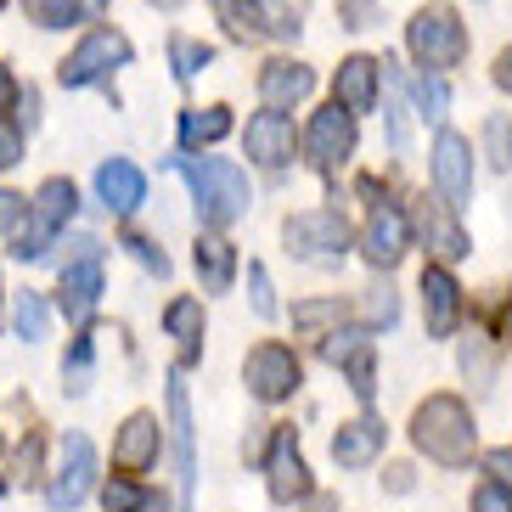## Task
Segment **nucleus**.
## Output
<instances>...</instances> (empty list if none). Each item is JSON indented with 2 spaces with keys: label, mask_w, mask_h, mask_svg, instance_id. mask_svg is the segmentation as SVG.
Here are the masks:
<instances>
[{
  "label": "nucleus",
  "mask_w": 512,
  "mask_h": 512,
  "mask_svg": "<svg viewBox=\"0 0 512 512\" xmlns=\"http://www.w3.org/2000/svg\"><path fill=\"white\" fill-rule=\"evenodd\" d=\"M417 107H422V119H445V107H451V91H445V79L434 74H417Z\"/></svg>",
  "instance_id": "2f4dec72"
},
{
  "label": "nucleus",
  "mask_w": 512,
  "mask_h": 512,
  "mask_svg": "<svg viewBox=\"0 0 512 512\" xmlns=\"http://www.w3.org/2000/svg\"><path fill=\"white\" fill-rule=\"evenodd\" d=\"M394 316H400V299H394L389 287H377V293H372V321H383V327H389Z\"/></svg>",
  "instance_id": "c03bdc74"
},
{
  "label": "nucleus",
  "mask_w": 512,
  "mask_h": 512,
  "mask_svg": "<svg viewBox=\"0 0 512 512\" xmlns=\"http://www.w3.org/2000/svg\"><path fill=\"white\" fill-rule=\"evenodd\" d=\"M23 12H29L40 29H68V23H79L85 0H23Z\"/></svg>",
  "instance_id": "c756f323"
},
{
  "label": "nucleus",
  "mask_w": 512,
  "mask_h": 512,
  "mask_svg": "<svg viewBox=\"0 0 512 512\" xmlns=\"http://www.w3.org/2000/svg\"><path fill=\"white\" fill-rule=\"evenodd\" d=\"M411 439L417 451L439 467H467L473 462V445H479V428H473V411L456 400V394H428L411 417Z\"/></svg>",
  "instance_id": "f03ea898"
},
{
  "label": "nucleus",
  "mask_w": 512,
  "mask_h": 512,
  "mask_svg": "<svg viewBox=\"0 0 512 512\" xmlns=\"http://www.w3.org/2000/svg\"><path fill=\"white\" fill-rule=\"evenodd\" d=\"M175 175L192 186L197 220H203L209 231L242 220V214H248V203H254V192H248V175H242L237 164H226V158H175Z\"/></svg>",
  "instance_id": "f257e3e1"
},
{
  "label": "nucleus",
  "mask_w": 512,
  "mask_h": 512,
  "mask_svg": "<svg viewBox=\"0 0 512 512\" xmlns=\"http://www.w3.org/2000/svg\"><path fill=\"white\" fill-rule=\"evenodd\" d=\"M282 237H287V254H299V259H344V248H349L344 214H332V209L293 214L282 226Z\"/></svg>",
  "instance_id": "423d86ee"
},
{
  "label": "nucleus",
  "mask_w": 512,
  "mask_h": 512,
  "mask_svg": "<svg viewBox=\"0 0 512 512\" xmlns=\"http://www.w3.org/2000/svg\"><path fill=\"white\" fill-rule=\"evenodd\" d=\"M102 299V242L85 237L74 265H62V316L68 321H85Z\"/></svg>",
  "instance_id": "9b49d317"
},
{
  "label": "nucleus",
  "mask_w": 512,
  "mask_h": 512,
  "mask_svg": "<svg viewBox=\"0 0 512 512\" xmlns=\"http://www.w3.org/2000/svg\"><path fill=\"white\" fill-rule=\"evenodd\" d=\"M389 85H394V79H389ZM389 141H394V152L411 147V107H406V96H400V85L389 91Z\"/></svg>",
  "instance_id": "72a5a7b5"
},
{
  "label": "nucleus",
  "mask_w": 512,
  "mask_h": 512,
  "mask_svg": "<svg viewBox=\"0 0 512 512\" xmlns=\"http://www.w3.org/2000/svg\"><path fill=\"white\" fill-rule=\"evenodd\" d=\"M338 316H344V304H338V299H321V304H299V310H293V327L316 332V327H327V321H338Z\"/></svg>",
  "instance_id": "c9c22d12"
},
{
  "label": "nucleus",
  "mask_w": 512,
  "mask_h": 512,
  "mask_svg": "<svg viewBox=\"0 0 512 512\" xmlns=\"http://www.w3.org/2000/svg\"><path fill=\"white\" fill-rule=\"evenodd\" d=\"M158 6H181V0H158Z\"/></svg>",
  "instance_id": "8fccbe9b"
},
{
  "label": "nucleus",
  "mask_w": 512,
  "mask_h": 512,
  "mask_svg": "<svg viewBox=\"0 0 512 512\" xmlns=\"http://www.w3.org/2000/svg\"><path fill=\"white\" fill-rule=\"evenodd\" d=\"M434 186L445 192L451 209L473 197V147L456 130H439V141H434Z\"/></svg>",
  "instance_id": "4468645a"
},
{
  "label": "nucleus",
  "mask_w": 512,
  "mask_h": 512,
  "mask_svg": "<svg viewBox=\"0 0 512 512\" xmlns=\"http://www.w3.org/2000/svg\"><path fill=\"white\" fill-rule=\"evenodd\" d=\"M422 316H428V332L434 338H451L456 321H462V287L445 265H428L422 271Z\"/></svg>",
  "instance_id": "a211bd4d"
},
{
  "label": "nucleus",
  "mask_w": 512,
  "mask_h": 512,
  "mask_svg": "<svg viewBox=\"0 0 512 512\" xmlns=\"http://www.w3.org/2000/svg\"><path fill=\"white\" fill-rule=\"evenodd\" d=\"M304 152H310V164H316V169H338L349 152H355V113L338 107V102H327L316 119H310Z\"/></svg>",
  "instance_id": "9d476101"
},
{
  "label": "nucleus",
  "mask_w": 512,
  "mask_h": 512,
  "mask_svg": "<svg viewBox=\"0 0 512 512\" xmlns=\"http://www.w3.org/2000/svg\"><path fill=\"white\" fill-rule=\"evenodd\" d=\"M17 226H23V197L0 192V231H17Z\"/></svg>",
  "instance_id": "37998d69"
},
{
  "label": "nucleus",
  "mask_w": 512,
  "mask_h": 512,
  "mask_svg": "<svg viewBox=\"0 0 512 512\" xmlns=\"http://www.w3.org/2000/svg\"><path fill=\"white\" fill-rule=\"evenodd\" d=\"M231 130V113L226 107H192V113H181V147H214V141Z\"/></svg>",
  "instance_id": "a878e982"
},
{
  "label": "nucleus",
  "mask_w": 512,
  "mask_h": 512,
  "mask_svg": "<svg viewBox=\"0 0 512 512\" xmlns=\"http://www.w3.org/2000/svg\"><path fill=\"white\" fill-rule=\"evenodd\" d=\"M377 74H383V62H372V57L338 62V79H332V102L349 107V113H372V107H377Z\"/></svg>",
  "instance_id": "aec40b11"
},
{
  "label": "nucleus",
  "mask_w": 512,
  "mask_h": 512,
  "mask_svg": "<svg viewBox=\"0 0 512 512\" xmlns=\"http://www.w3.org/2000/svg\"><path fill=\"white\" fill-rule=\"evenodd\" d=\"M0 6H6V0H0Z\"/></svg>",
  "instance_id": "3c124183"
},
{
  "label": "nucleus",
  "mask_w": 512,
  "mask_h": 512,
  "mask_svg": "<svg viewBox=\"0 0 512 512\" xmlns=\"http://www.w3.org/2000/svg\"><path fill=\"white\" fill-rule=\"evenodd\" d=\"M220 17L231 23L237 40H259V34L293 40V34H299V17H293L287 0H220Z\"/></svg>",
  "instance_id": "1a4fd4ad"
},
{
  "label": "nucleus",
  "mask_w": 512,
  "mask_h": 512,
  "mask_svg": "<svg viewBox=\"0 0 512 512\" xmlns=\"http://www.w3.org/2000/svg\"><path fill=\"white\" fill-rule=\"evenodd\" d=\"M164 327H169V338H181L186 361H192L197 349H203V304H197V299H175L164 310Z\"/></svg>",
  "instance_id": "bb28decb"
},
{
  "label": "nucleus",
  "mask_w": 512,
  "mask_h": 512,
  "mask_svg": "<svg viewBox=\"0 0 512 512\" xmlns=\"http://www.w3.org/2000/svg\"><path fill=\"white\" fill-rule=\"evenodd\" d=\"M389 490H411V467H389Z\"/></svg>",
  "instance_id": "09e8293b"
},
{
  "label": "nucleus",
  "mask_w": 512,
  "mask_h": 512,
  "mask_svg": "<svg viewBox=\"0 0 512 512\" xmlns=\"http://www.w3.org/2000/svg\"><path fill=\"white\" fill-rule=\"evenodd\" d=\"M484 467H490V473H496L501 484H512V445H501V451H490V456H484Z\"/></svg>",
  "instance_id": "a18cd8bd"
},
{
  "label": "nucleus",
  "mask_w": 512,
  "mask_h": 512,
  "mask_svg": "<svg viewBox=\"0 0 512 512\" xmlns=\"http://www.w3.org/2000/svg\"><path fill=\"white\" fill-rule=\"evenodd\" d=\"M248 282H254V310L271 321L276 316V299H271V276H265V265H248Z\"/></svg>",
  "instance_id": "ea45409f"
},
{
  "label": "nucleus",
  "mask_w": 512,
  "mask_h": 512,
  "mask_svg": "<svg viewBox=\"0 0 512 512\" xmlns=\"http://www.w3.org/2000/svg\"><path fill=\"white\" fill-rule=\"evenodd\" d=\"M169 428H175V479H181V512H192L197 451H192V394H186L181 372H169Z\"/></svg>",
  "instance_id": "f8f14e48"
},
{
  "label": "nucleus",
  "mask_w": 512,
  "mask_h": 512,
  "mask_svg": "<svg viewBox=\"0 0 512 512\" xmlns=\"http://www.w3.org/2000/svg\"><path fill=\"white\" fill-rule=\"evenodd\" d=\"M124 248H130V254L141 259V265H147V271H158V276H169V259H164V248H152L147 237H124Z\"/></svg>",
  "instance_id": "a19ab883"
},
{
  "label": "nucleus",
  "mask_w": 512,
  "mask_h": 512,
  "mask_svg": "<svg viewBox=\"0 0 512 512\" xmlns=\"http://www.w3.org/2000/svg\"><path fill=\"white\" fill-rule=\"evenodd\" d=\"M321 355H327L332 366H344L349 372V389H355V400H372V332L349 327V332H327V344H321Z\"/></svg>",
  "instance_id": "dca6fc26"
},
{
  "label": "nucleus",
  "mask_w": 512,
  "mask_h": 512,
  "mask_svg": "<svg viewBox=\"0 0 512 512\" xmlns=\"http://www.w3.org/2000/svg\"><path fill=\"white\" fill-rule=\"evenodd\" d=\"M158 439H164L158 417H152V411H136V417L124 422L119 445H113V462H119L124 473H147V467L158 462Z\"/></svg>",
  "instance_id": "4be33fe9"
},
{
  "label": "nucleus",
  "mask_w": 512,
  "mask_h": 512,
  "mask_svg": "<svg viewBox=\"0 0 512 512\" xmlns=\"http://www.w3.org/2000/svg\"><path fill=\"white\" fill-rule=\"evenodd\" d=\"M12 327H17V338L23 344H40L51 332V310H46V299L40 293H17V304H12Z\"/></svg>",
  "instance_id": "cd10ccee"
},
{
  "label": "nucleus",
  "mask_w": 512,
  "mask_h": 512,
  "mask_svg": "<svg viewBox=\"0 0 512 512\" xmlns=\"http://www.w3.org/2000/svg\"><path fill=\"white\" fill-rule=\"evenodd\" d=\"M299 355L287 344H259L248 361H242V383H248V394L254 400H265V406H276V400H287V394L299 389Z\"/></svg>",
  "instance_id": "6e6552de"
},
{
  "label": "nucleus",
  "mask_w": 512,
  "mask_h": 512,
  "mask_svg": "<svg viewBox=\"0 0 512 512\" xmlns=\"http://www.w3.org/2000/svg\"><path fill=\"white\" fill-rule=\"evenodd\" d=\"M417 231H422V242H428L439 259H467V231L456 226L451 203H422V209H417Z\"/></svg>",
  "instance_id": "b1692460"
},
{
  "label": "nucleus",
  "mask_w": 512,
  "mask_h": 512,
  "mask_svg": "<svg viewBox=\"0 0 512 512\" xmlns=\"http://www.w3.org/2000/svg\"><path fill=\"white\" fill-rule=\"evenodd\" d=\"M23 164V130H17L12 119H0V169Z\"/></svg>",
  "instance_id": "58836bf2"
},
{
  "label": "nucleus",
  "mask_w": 512,
  "mask_h": 512,
  "mask_svg": "<svg viewBox=\"0 0 512 512\" xmlns=\"http://www.w3.org/2000/svg\"><path fill=\"white\" fill-rule=\"evenodd\" d=\"M102 507H107V512H141V507H147V496H141L130 479H113V484L102 490Z\"/></svg>",
  "instance_id": "f704fd0d"
},
{
  "label": "nucleus",
  "mask_w": 512,
  "mask_h": 512,
  "mask_svg": "<svg viewBox=\"0 0 512 512\" xmlns=\"http://www.w3.org/2000/svg\"><path fill=\"white\" fill-rule=\"evenodd\" d=\"M169 62H175V79H197V74L214 62V51L203 46V40H186V34H175V40H169Z\"/></svg>",
  "instance_id": "c85d7f7f"
},
{
  "label": "nucleus",
  "mask_w": 512,
  "mask_h": 512,
  "mask_svg": "<svg viewBox=\"0 0 512 512\" xmlns=\"http://www.w3.org/2000/svg\"><path fill=\"white\" fill-rule=\"evenodd\" d=\"M12 96H17V79H12V68H6V62H0V113H6V107H12Z\"/></svg>",
  "instance_id": "49530a36"
},
{
  "label": "nucleus",
  "mask_w": 512,
  "mask_h": 512,
  "mask_svg": "<svg viewBox=\"0 0 512 512\" xmlns=\"http://www.w3.org/2000/svg\"><path fill=\"white\" fill-rule=\"evenodd\" d=\"M383 439H389V428H383L377 417H355V422H344V428L332 434V462L338 467H366V462L383 456Z\"/></svg>",
  "instance_id": "412c9836"
},
{
  "label": "nucleus",
  "mask_w": 512,
  "mask_h": 512,
  "mask_svg": "<svg viewBox=\"0 0 512 512\" xmlns=\"http://www.w3.org/2000/svg\"><path fill=\"white\" fill-rule=\"evenodd\" d=\"M496 85H501V91H512V46L501 51V62H496Z\"/></svg>",
  "instance_id": "de8ad7c7"
},
{
  "label": "nucleus",
  "mask_w": 512,
  "mask_h": 512,
  "mask_svg": "<svg viewBox=\"0 0 512 512\" xmlns=\"http://www.w3.org/2000/svg\"><path fill=\"white\" fill-rule=\"evenodd\" d=\"M265 479H271V501H304L310 496V467L299 456V439L293 428H276L271 434V456H265Z\"/></svg>",
  "instance_id": "ddd939ff"
},
{
  "label": "nucleus",
  "mask_w": 512,
  "mask_h": 512,
  "mask_svg": "<svg viewBox=\"0 0 512 512\" xmlns=\"http://www.w3.org/2000/svg\"><path fill=\"white\" fill-rule=\"evenodd\" d=\"M462 372L479 383V389H490V377H496V355H490V338L484 332H473L462 344Z\"/></svg>",
  "instance_id": "7c9ffc66"
},
{
  "label": "nucleus",
  "mask_w": 512,
  "mask_h": 512,
  "mask_svg": "<svg viewBox=\"0 0 512 512\" xmlns=\"http://www.w3.org/2000/svg\"><path fill=\"white\" fill-rule=\"evenodd\" d=\"M192 265H197V276H203V287L209 293H226L231 282H237V248H231L226 237H197V254H192Z\"/></svg>",
  "instance_id": "393cba45"
},
{
  "label": "nucleus",
  "mask_w": 512,
  "mask_h": 512,
  "mask_svg": "<svg viewBox=\"0 0 512 512\" xmlns=\"http://www.w3.org/2000/svg\"><path fill=\"white\" fill-rule=\"evenodd\" d=\"M406 46L428 74H439V68H456L467 57V29L451 6H422L406 29Z\"/></svg>",
  "instance_id": "7ed1b4c3"
},
{
  "label": "nucleus",
  "mask_w": 512,
  "mask_h": 512,
  "mask_svg": "<svg viewBox=\"0 0 512 512\" xmlns=\"http://www.w3.org/2000/svg\"><path fill=\"white\" fill-rule=\"evenodd\" d=\"M361 248H366V259H372L377 271H394V265L406 259V248H411V226H406V214L394 209V203H377L372 220H366Z\"/></svg>",
  "instance_id": "2eb2a0df"
},
{
  "label": "nucleus",
  "mask_w": 512,
  "mask_h": 512,
  "mask_svg": "<svg viewBox=\"0 0 512 512\" xmlns=\"http://www.w3.org/2000/svg\"><path fill=\"white\" fill-rule=\"evenodd\" d=\"M124 62H130V40H124L119 29H96L74 46V57L57 68V79L68 85V91H85V85L113 79V68H124Z\"/></svg>",
  "instance_id": "39448f33"
},
{
  "label": "nucleus",
  "mask_w": 512,
  "mask_h": 512,
  "mask_svg": "<svg viewBox=\"0 0 512 512\" xmlns=\"http://www.w3.org/2000/svg\"><path fill=\"white\" fill-rule=\"evenodd\" d=\"M96 484V445L85 434H62V462H57V479L46 484V501L51 512H74L79 501L91 496Z\"/></svg>",
  "instance_id": "0eeeda50"
},
{
  "label": "nucleus",
  "mask_w": 512,
  "mask_h": 512,
  "mask_svg": "<svg viewBox=\"0 0 512 512\" xmlns=\"http://www.w3.org/2000/svg\"><path fill=\"white\" fill-rule=\"evenodd\" d=\"M473 512H512V484H501V479L479 484L473 490Z\"/></svg>",
  "instance_id": "e433bc0d"
},
{
  "label": "nucleus",
  "mask_w": 512,
  "mask_h": 512,
  "mask_svg": "<svg viewBox=\"0 0 512 512\" xmlns=\"http://www.w3.org/2000/svg\"><path fill=\"white\" fill-rule=\"evenodd\" d=\"M96 192H102V203L113 214H136L141 203H147V175H141L130 158H107V164L96 169Z\"/></svg>",
  "instance_id": "6ab92c4d"
},
{
  "label": "nucleus",
  "mask_w": 512,
  "mask_h": 512,
  "mask_svg": "<svg viewBox=\"0 0 512 512\" xmlns=\"http://www.w3.org/2000/svg\"><path fill=\"white\" fill-rule=\"evenodd\" d=\"M91 338H79V344H74V355H68V366H62V377H68V389H85V377H91Z\"/></svg>",
  "instance_id": "4c0bfd02"
},
{
  "label": "nucleus",
  "mask_w": 512,
  "mask_h": 512,
  "mask_svg": "<svg viewBox=\"0 0 512 512\" xmlns=\"http://www.w3.org/2000/svg\"><path fill=\"white\" fill-rule=\"evenodd\" d=\"M74 209H79L74 181H46L40 192H34V214L12 231V242H17L12 254H17V259H40V254L51 248V237H57V231L74 220Z\"/></svg>",
  "instance_id": "20e7f679"
},
{
  "label": "nucleus",
  "mask_w": 512,
  "mask_h": 512,
  "mask_svg": "<svg viewBox=\"0 0 512 512\" xmlns=\"http://www.w3.org/2000/svg\"><path fill=\"white\" fill-rule=\"evenodd\" d=\"M310 91H316V74L304 62H265L259 68V96H265V107H299Z\"/></svg>",
  "instance_id": "5701e85b"
},
{
  "label": "nucleus",
  "mask_w": 512,
  "mask_h": 512,
  "mask_svg": "<svg viewBox=\"0 0 512 512\" xmlns=\"http://www.w3.org/2000/svg\"><path fill=\"white\" fill-rule=\"evenodd\" d=\"M242 147H248V158H254V164L282 169L287 158H293V119H287L282 107L254 113V119H248V136H242Z\"/></svg>",
  "instance_id": "f3484780"
},
{
  "label": "nucleus",
  "mask_w": 512,
  "mask_h": 512,
  "mask_svg": "<svg viewBox=\"0 0 512 512\" xmlns=\"http://www.w3.org/2000/svg\"><path fill=\"white\" fill-rule=\"evenodd\" d=\"M484 147H490V164L496 169H512V124L501 119H484Z\"/></svg>",
  "instance_id": "473e14b6"
},
{
  "label": "nucleus",
  "mask_w": 512,
  "mask_h": 512,
  "mask_svg": "<svg viewBox=\"0 0 512 512\" xmlns=\"http://www.w3.org/2000/svg\"><path fill=\"white\" fill-rule=\"evenodd\" d=\"M344 17H349V29H372L377 6H372V0H344Z\"/></svg>",
  "instance_id": "79ce46f5"
}]
</instances>
